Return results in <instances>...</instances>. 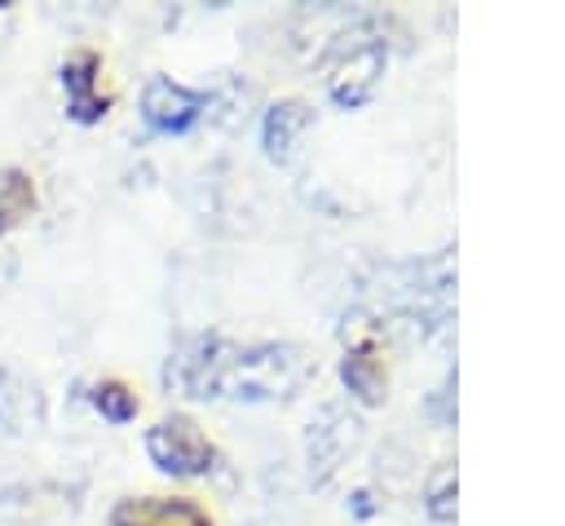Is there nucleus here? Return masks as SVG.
Wrapping results in <instances>:
<instances>
[{
	"mask_svg": "<svg viewBox=\"0 0 565 526\" xmlns=\"http://www.w3.org/2000/svg\"><path fill=\"white\" fill-rule=\"evenodd\" d=\"M309 376V358L296 345H230L221 336H194L168 358V385L194 398H282L300 389Z\"/></svg>",
	"mask_w": 565,
	"mask_h": 526,
	"instance_id": "nucleus-1",
	"label": "nucleus"
},
{
	"mask_svg": "<svg viewBox=\"0 0 565 526\" xmlns=\"http://www.w3.org/2000/svg\"><path fill=\"white\" fill-rule=\"evenodd\" d=\"M146 455H150V464L159 469V473H172V477H203V473H212L216 469V446L207 442V433L190 420V415H181V411H172V415H163L150 433H146Z\"/></svg>",
	"mask_w": 565,
	"mask_h": 526,
	"instance_id": "nucleus-2",
	"label": "nucleus"
},
{
	"mask_svg": "<svg viewBox=\"0 0 565 526\" xmlns=\"http://www.w3.org/2000/svg\"><path fill=\"white\" fill-rule=\"evenodd\" d=\"M207 106H212V97L203 88H190L172 75H150L141 88V119L150 133H163V137L190 133L207 115Z\"/></svg>",
	"mask_w": 565,
	"mask_h": 526,
	"instance_id": "nucleus-3",
	"label": "nucleus"
},
{
	"mask_svg": "<svg viewBox=\"0 0 565 526\" xmlns=\"http://www.w3.org/2000/svg\"><path fill=\"white\" fill-rule=\"evenodd\" d=\"M62 97H66V115L75 124H97L110 111V93H102V53L97 49H75L62 57Z\"/></svg>",
	"mask_w": 565,
	"mask_h": 526,
	"instance_id": "nucleus-4",
	"label": "nucleus"
},
{
	"mask_svg": "<svg viewBox=\"0 0 565 526\" xmlns=\"http://www.w3.org/2000/svg\"><path fill=\"white\" fill-rule=\"evenodd\" d=\"M110 526H212V513L185 495H128L110 508Z\"/></svg>",
	"mask_w": 565,
	"mask_h": 526,
	"instance_id": "nucleus-5",
	"label": "nucleus"
},
{
	"mask_svg": "<svg viewBox=\"0 0 565 526\" xmlns=\"http://www.w3.org/2000/svg\"><path fill=\"white\" fill-rule=\"evenodd\" d=\"M0 429L13 438H26L44 429V393L35 380H26L13 367H0Z\"/></svg>",
	"mask_w": 565,
	"mask_h": 526,
	"instance_id": "nucleus-6",
	"label": "nucleus"
},
{
	"mask_svg": "<svg viewBox=\"0 0 565 526\" xmlns=\"http://www.w3.org/2000/svg\"><path fill=\"white\" fill-rule=\"evenodd\" d=\"M380 71H384V49H380V44H358V49H349V57H344V62L335 66V75H331V97H335L340 106H362V102L371 97Z\"/></svg>",
	"mask_w": 565,
	"mask_h": 526,
	"instance_id": "nucleus-7",
	"label": "nucleus"
},
{
	"mask_svg": "<svg viewBox=\"0 0 565 526\" xmlns=\"http://www.w3.org/2000/svg\"><path fill=\"white\" fill-rule=\"evenodd\" d=\"M305 128H309V106H305V102H296V97L274 102V106L265 111V119H260L265 155H269V159H287Z\"/></svg>",
	"mask_w": 565,
	"mask_h": 526,
	"instance_id": "nucleus-8",
	"label": "nucleus"
},
{
	"mask_svg": "<svg viewBox=\"0 0 565 526\" xmlns=\"http://www.w3.org/2000/svg\"><path fill=\"white\" fill-rule=\"evenodd\" d=\"M35 181L26 168H0V234H13L35 212Z\"/></svg>",
	"mask_w": 565,
	"mask_h": 526,
	"instance_id": "nucleus-9",
	"label": "nucleus"
},
{
	"mask_svg": "<svg viewBox=\"0 0 565 526\" xmlns=\"http://www.w3.org/2000/svg\"><path fill=\"white\" fill-rule=\"evenodd\" d=\"M340 376H344V385L362 402H380V393H384V367H380V358L371 349H349L344 362H340Z\"/></svg>",
	"mask_w": 565,
	"mask_h": 526,
	"instance_id": "nucleus-10",
	"label": "nucleus"
},
{
	"mask_svg": "<svg viewBox=\"0 0 565 526\" xmlns=\"http://www.w3.org/2000/svg\"><path fill=\"white\" fill-rule=\"evenodd\" d=\"M88 402H93V411L102 415V420H110V424H128L132 415H137V393L124 385V380H97V385H88Z\"/></svg>",
	"mask_w": 565,
	"mask_h": 526,
	"instance_id": "nucleus-11",
	"label": "nucleus"
},
{
	"mask_svg": "<svg viewBox=\"0 0 565 526\" xmlns=\"http://www.w3.org/2000/svg\"><path fill=\"white\" fill-rule=\"evenodd\" d=\"M9 22H13V9L0 4V44H4V35H9Z\"/></svg>",
	"mask_w": 565,
	"mask_h": 526,
	"instance_id": "nucleus-12",
	"label": "nucleus"
}]
</instances>
